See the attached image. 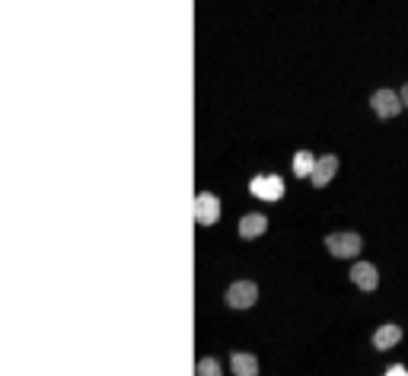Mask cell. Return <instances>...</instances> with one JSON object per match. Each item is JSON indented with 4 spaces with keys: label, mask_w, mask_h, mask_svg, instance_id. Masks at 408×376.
Returning a JSON list of instances; mask_svg holds the SVG:
<instances>
[{
    "label": "cell",
    "mask_w": 408,
    "mask_h": 376,
    "mask_svg": "<svg viewBox=\"0 0 408 376\" xmlns=\"http://www.w3.org/2000/svg\"><path fill=\"white\" fill-rule=\"evenodd\" d=\"M195 376H223V367L217 357H201L198 363H195Z\"/></svg>",
    "instance_id": "7c38bea8"
},
{
    "label": "cell",
    "mask_w": 408,
    "mask_h": 376,
    "mask_svg": "<svg viewBox=\"0 0 408 376\" xmlns=\"http://www.w3.org/2000/svg\"><path fill=\"white\" fill-rule=\"evenodd\" d=\"M249 192L256 198H262V201H281L284 198V179L275 175V173H262L249 182Z\"/></svg>",
    "instance_id": "3957f363"
},
{
    "label": "cell",
    "mask_w": 408,
    "mask_h": 376,
    "mask_svg": "<svg viewBox=\"0 0 408 376\" xmlns=\"http://www.w3.org/2000/svg\"><path fill=\"white\" fill-rule=\"evenodd\" d=\"M386 376H408V370L395 363V367H389V370H386Z\"/></svg>",
    "instance_id": "4fadbf2b"
},
{
    "label": "cell",
    "mask_w": 408,
    "mask_h": 376,
    "mask_svg": "<svg viewBox=\"0 0 408 376\" xmlns=\"http://www.w3.org/2000/svg\"><path fill=\"white\" fill-rule=\"evenodd\" d=\"M399 99H402V105H408V86H402V90H399Z\"/></svg>",
    "instance_id": "5bb4252c"
},
{
    "label": "cell",
    "mask_w": 408,
    "mask_h": 376,
    "mask_svg": "<svg viewBox=\"0 0 408 376\" xmlns=\"http://www.w3.org/2000/svg\"><path fill=\"white\" fill-rule=\"evenodd\" d=\"M370 109H374L380 119H395L402 112V99L395 90H376L374 96H370Z\"/></svg>",
    "instance_id": "5b68a950"
},
{
    "label": "cell",
    "mask_w": 408,
    "mask_h": 376,
    "mask_svg": "<svg viewBox=\"0 0 408 376\" xmlns=\"http://www.w3.org/2000/svg\"><path fill=\"white\" fill-rule=\"evenodd\" d=\"M351 281L360 287V290H376L380 274H376V268L370 265V262H357V265L351 268Z\"/></svg>",
    "instance_id": "52a82bcc"
},
{
    "label": "cell",
    "mask_w": 408,
    "mask_h": 376,
    "mask_svg": "<svg viewBox=\"0 0 408 376\" xmlns=\"http://www.w3.org/2000/svg\"><path fill=\"white\" fill-rule=\"evenodd\" d=\"M230 370H233V376H258V357L249 351H236L230 357Z\"/></svg>",
    "instance_id": "9c48e42d"
},
{
    "label": "cell",
    "mask_w": 408,
    "mask_h": 376,
    "mask_svg": "<svg viewBox=\"0 0 408 376\" xmlns=\"http://www.w3.org/2000/svg\"><path fill=\"white\" fill-rule=\"evenodd\" d=\"M221 198L214 195V192H198L195 195V204H192V214L195 220L201 223V227H214L217 220H221Z\"/></svg>",
    "instance_id": "6da1fadb"
},
{
    "label": "cell",
    "mask_w": 408,
    "mask_h": 376,
    "mask_svg": "<svg viewBox=\"0 0 408 376\" xmlns=\"http://www.w3.org/2000/svg\"><path fill=\"white\" fill-rule=\"evenodd\" d=\"M335 173H338V156H335V154H325V156H319L316 166H312L310 182H312L316 188H325L329 182L335 179Z\"/></svg>",
    "instance_id": "8992f818"
},
{
    "label": "cell",
    "mask_w": 408,
    "mask_h": 376,
    "mask_svg": "<svg viewBox=\"0 0 408 376\" xmlns=\"http://www.w3.org/2000/svg\"><path fill=\"white\" fill-rule=\"evenodd\" d=\"M268 230V217L265 214H242V220H239V236L242 239H256V236H262V233Z\"/></svg>",
    "instance_id": "ba28073f"
},
{
    "label": "cell",
    "mask_w": 408,
    "mask_h": 376,
    "mask_svg": "<svg viewBox=\"0 0 408 376\" xmlns=\"http://www.w3.org/2000/svg\"><path fill=\"white\" fill-rule=\"evenodd\" d=\"M325 249L335 258H354L360 252V236L357 233H329L325 236Z\"/></svg>",
    "instance_id": "277c9868"
},
{
    "label": "cell",
    "mask_w": 408,
    "mask_h": 376,
    "mask_svg": "<svg viewBox=\"0 0 408 376\" xmlns=\"http://www.w3.org/2000/svg\"><path fill=\"white\" fill-rule=\"evenodd\" d=\"M399 342H402V328L393 325V322H389V325H380L374 332V348L376 351H389V348H395Z\"/></svg>",
    "instance_id": "30bf717a"
},
{
    "label": "cell",
    "mask_w": 408,
    "mask_h": 376,
    "mask_svg": "<svg viewBox=\"0 0 408 376\" xmlns=\"http://www.w3.org/2000/svg\"><path fill=\"white\" fill-rule=\"evenodd\" d=\"M312 166H316V156H312L310 150H297V154H294V175H300V179H310Z\"/></svg>",
    "instance_id": "8fae6325"
},
{
    "label": "cell",
    "mask_w": 408,
    "mask_h": 376,
    "mask_svg": "<svg viewBox=\"0 0 408 376\" xmlns=\"http://www.w3.org/2000/svg\"><path fill=\"white\" fill-rule=\"evenodd\" d=\"M223 300H227L230 309H249V307H256L258 287L252 284V281H233V284L227 287V293H223Z\"/></svg>",
    "instance_id": "7a4b0ae2"
}]
</instances>
